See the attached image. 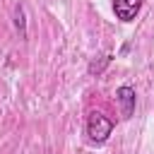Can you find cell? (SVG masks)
Listing matches in <instances>:
<instances>
[{
    "label": "cell",
    "instance_id": "obj_2",
    "mask_svg": "<svg viewBox=\"0 0 154 154\" xmlns=\"http://www.w3.org/2000/svg\"><path fill=\"white\" fill-rule=\"evenodd\" d=\"M142 10V0H113V12H116V19L120 22H135V17L140 14Z\"/></svg>",
    "mask_w": 154,
    "mask_h": 154
},
{
    "label": "cell",
    "instance_id": "obj_5",
    "mask_svg": "<svg viewBox=\"0 0 154 154\" xmlns=\"http://www.w3.org/2000/svg\"><path fill=\"white\" fill-rule=\"evenodd\" d=\"M14 26L19 31V38H26V17H24V5L22 2L14 5Z\"/></svg>",
    "mask_w": 154,
    "mask_h": 154
},
{
    "label": "cell",
    "instance_id": "obj_3",
    "mask_svg": "<svg viewBox=\"0 0 154 154\" xmlns=\"http://www.w3.org/2000/svg\"><path fill=\"white\" fill-rule=\"evenodd\" d=\"M116 101L120 103V116L125 120L132 118V113H135V87H130V84L118 87L116 89Z\"/></svg>",
    "mask_w": 154,
    "mask_h": 154
},
{
    "label": "cell",
    "instance_id": "obj_4",
    "mask_svg": "<svg viewBox=\"0 0 154 154\" xmlns=\"http://www.w3.org/2000/svg\"><path fill=\"white\" fill-rule=\"evenodd\" d=\"M111 60H113V55H111V53H103V55H99V58H94V60L89 63L87 72H89L91 77H96V75H101V72L111 65Z\"/></svg>",
    "mask_w": 154,
    "mask_h": 154
},
{
    "label": "cell",
    "instance_id": "obj_1",
    "mask_svg": "<svg viewBox=\"0 0 154 154\" xmlns=\"http://www.w3.org/2000/svg\"><path fill=\"white\" fill-rule=\"evenodd\" d=\"M113 125H116V123H113L108 116H103L101 111H91L89 118H87V135H89V140H91L94 144H103V142L111 137Z\"/></svg>",
    "mask_w": 154,
    "mask_h": 154
}]
</instances>
